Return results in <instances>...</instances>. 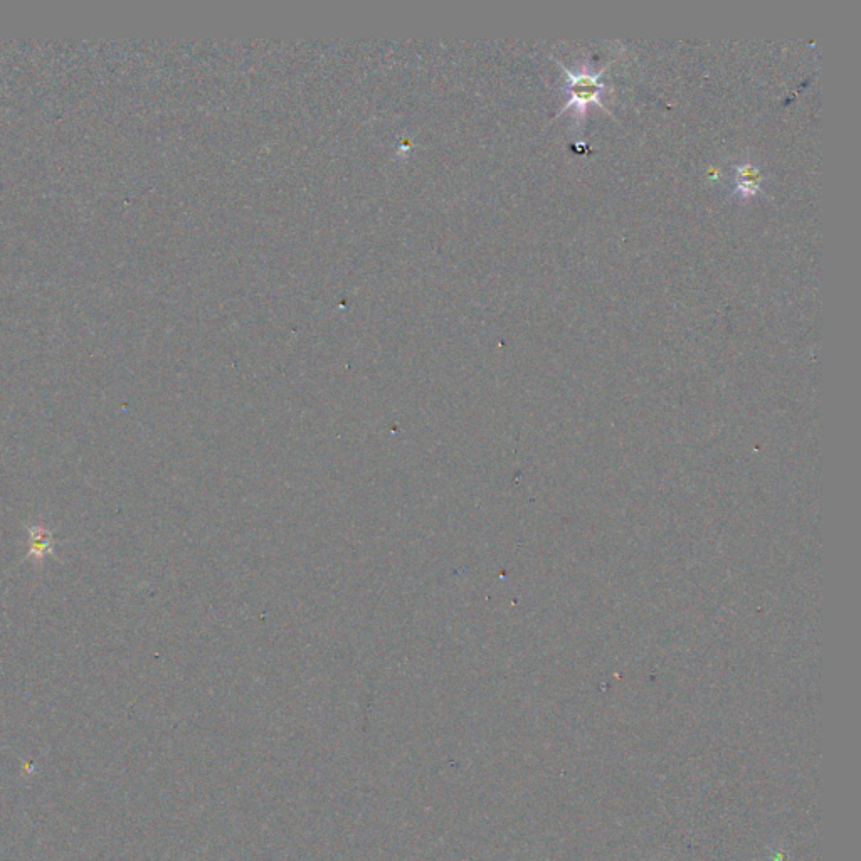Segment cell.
I'll use <instances>...</instances> for the list:
<instances>
[{"mask_svg": "<svg viewBox=\"0 0 861 861\" xmlns=\"http://www.w3.org/2000/svg\"><path fill=\"white\" fill-rule=\"evenodd\" d=\"M560 68L567 76L566 93L569 95V101L560 110V113L572 111L579 122L586 118L587 110L592 105H596L597 108L609 113L603 103V93L606 91L603 76L608 71V66L597 71V73L591 71L589 66H582V68L577 69L576 73L566 66H562V64H560Z\"/></svg>", "mask_w": 861, "mask_h": 861, "instance_id": "1", "label": "cell"}, {"mask_svg": "<svg viewBox=\"0 0 861 861\" xmlns=\"http://www.w3.org/2000/svg\"><path fill=\"white\" fill-rule=\"evenodd\" d=\"M762 180L764 175L761 169L749 160L735 165V194L740 199H751L762 192Z\"/></svg>", "mask_w": 861, "mask_h": 861, "instance_id": "2", "label": "cell"}, {"mask_svg": "<svg viewBox=\"0 0 861 861\" xmlns=\"http://www.w3.org/2000/svg\"><path fill=\"white\" fill-rule=\"evenodd\" d=\"M29 537H31L29 555H36L37 559H43L44 555L49 554L53 550V537L41 525L31 527L29 529Z\"/></svg>", "mask_w": 861, "mask_h": 861, "instance_id": "3", "label": "cell"}]
</instances>
